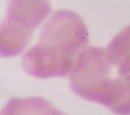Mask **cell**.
<instances>
[{"mask_svg": "<svg viewBox=\"0 0 130 115\" xmlns=\"http://www.w3.org/2000/svg\"><path fill=\"white\" fill-rule=\"evenodd\" d=\"M112 67L106 49L85 48L69 73L70 87L85 100L118 115H130V81L118 76Z\"/></svg>", "mask_w": 130, "mask_h": 115, "instance_id": "obj_2", "label": "cell"}, {"mask_svg": "<svg viewBox=\"0 0 130 115\" xmlns=\"http://www.w3.org/2000/svg\"><path fill=\"white\" fill-rule=\"evenodd\" d=\"M0 115H67L41 96L12 98L2 108Z\"/></svg>", "mask_w": 130, "mask_h": 115, "instance_id": "obj_5", "label": "cell"}, {"mask_svg": "<svg viewBox=\"0 0 130 115\" xmlns=\"http://www.w3.org/2000/svg\"><path fill=\"white\" fill-rule=\"evenodd\" d=\"M89 40L86 24L78 14L57 10L44 24L38 43L23 55L22 67L36 79L68 76Z\"/></svg>", "mask_w": 130, "mask_h": 115, "instance_id": "obj_1", "label": "cell"}, {"mask_svg": "<svg viewBox=\"0 0 130 115\" xmlns=\"http://www.w3.org/2000/svg\"><path fill=\"white\" fill-rule=\"evenodd\" d=\"M106 50L118 76L130 81V24L114 36Z\"/></svg>", "mask_w": 130, "mask_h": 115, "instance_id": "obj_4", "label": "cell"}, {"mask_svg": "<svg viewBox=\"0 0 130 115\" xmlns=\"http://www.w3.org/2000/svg\"><path fill=\"white\" fill-rule=\"evenodd\" d=\"M51 11L50 0H9L0 30V53L3 57L20 54L32 32Z\"/></svg>", "mask_w": 130, "mask_h": 115, "instance_id": "obj_3", "label": "cell"}]
</instances>
